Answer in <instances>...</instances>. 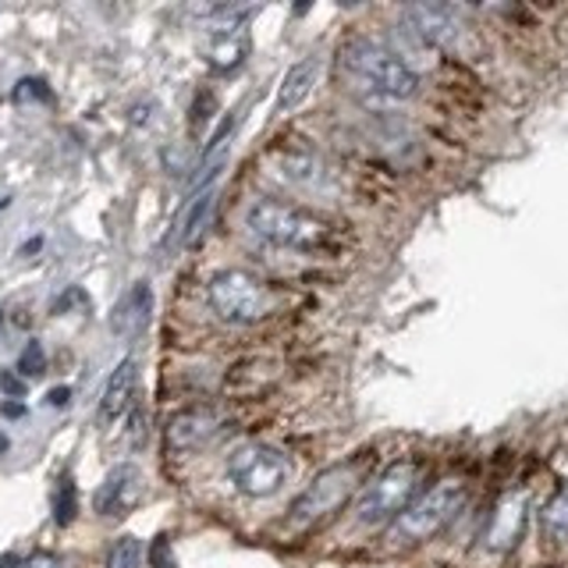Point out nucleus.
Returning a JSON list of instances; mask_svg holds the SVG:
<instances>
[{
	"instance_id": "nucleus-1",
	"label": "nucleus",
	"mask_w": 568,
	"mask_h": 568,
	"mask_svg": "<svg viewBox=\"0 0 568 568\" xmlns=\"http://www.w3.org/2000/svg\"><path fill=\"white\" fill-rule=\"evenodd\" d=\"M342 64L352 82H359L366 93L381 100H408L419 85V75L402 61V53L384 47L381 40H366V36L342 50Z\"/></svg>"
},
{
	"instance_id": "nucleus-2",
	"label": "nucleus",
	"mask_w": 568,
	"mask_h": 568,
	"mask_svg": "<svg viewBox=\"0 0 568 568\" xmlns=\"http://www.w3.org/2000/svg\"><path fill=\"white\" fill-rule=\"evenodd\" d=\"M245 224L263 242L295 248V253H320V248L331 245V224L324 217L277 200H256L245 210Z\"/></svg>"
},
{
	"instance_id": "nucleus-3",
	"label": "nucleus",
	"mask_w": 568,
	"mask_h": 568,
	"mask_svg": "<svg viewBox=\"0 0 568 568\" xmlns=\"http://www.w3.org/2000/svg\"><path fill=\"white\" fill-rule=\"evenodd\" d=\"M369 469V458H348V462H337V466L324 469L313 476V484L302 490L292 508H288V523L298 529H310L316 523H324L327 515H334L337 508L348 505V497L359 490V484L366 479Z\"/></svg>"
},
{
	"instance_id": "nucleus-4",
	"label": "nucleus",
	"mask_w": 568,
	"mask_h": 568,
	"mask_svg": "<svg viewBox=\"0 0 568 568\" xmlns=\"http://www.w3.org/2000/svg\"><path fill=\"white\" fill-rule=\"evenodd\" d=\"M210 310L224 324H260L277 310V292L245 271H221L206 284Z\"/></svg>"
},
{
	"instance_id": "nucleus-5",
	"label": "nucleus",
	"mask_w": 568,
	"mask_h": 568,
	"mask_svg": "<svg viewBox=\"0 0 568 568\" xmlns=\"http://www.w3.org/2000/svg\"><path fill=\"white\" fill-rule=\"evenodd\" d=\"M419 484H423V462L416 458L390 462V466L377 479H369L366 490L359 494L355 519L363 526H381V523L398 519V515L416 501Z\"/></svg>"
},
{
	"instance_id": "nucleus-6",
	"label": "nucleus",
	"mask_w": 568,
	"mask_h": 568,
	"mask_svg": "<svg viewBox=\"0 0 568 568\" xmlns=\"http://www.w3.org/2000/svg\"><path fill=\"white\" fill-rule=\"evenodd\" d=\"M466 505V484L462 479H440L426 494H419L395 519V537L405 544H423L437 537Z\"/></svg>"
},
{
	"instance_id": "nucleus-7",
	"label": "nucleus",
	"mask_w": 568,
	"mask_h": 568,
	"mask_svg": "<svg viewBox=\"0 0 568 568\" xmlns=\"http://www.w3.org/2000/svg\"><path fill=\"white\" fill-rule=\"evenodd\" d=\"M227 476H231V484L248 497H271L288 484L292 462L281 448H274V444L248 440L227 455Z\"/></svg>"
},
{
	"instance_id": "nucleus-8",
	"label": "nucleus",
	"mask_w": 568,
	"mask_h": 568,
	"mask_svg": "<svg viewBox=\"0 0 568 568\" xmlns=\"http://www.w3.org/2000/svg\"><path fill=\"white\" fill-rule=\"evenodd\" d=\"M146 497V476L135 466V462H121L111 473L103 476V484L93 494V508L100 519H124L129 511H135Z\"/></svg>"
},
{
	"instance_id": "nucleus-9",
	"label": "nucleus",
	"mask_w": 568,
	"mask_h": 568,
	"mask_svg": "<svg viewBox=\"0 0 568 568\" xmlns=\"http://www.w3.org/2000/svg\"><path fill=\"white\" fill-rule=\"evenodd\" d=\"M227 434V423L217 413H206V408H185L168 419L164 440L174 455H192L210 448L213 440H221Z\"/></svg>"
},
{
	"instance_id": "nucleus-10",
	"label": "nucleus",
	"mask_w": 568,
	"mask_h": 568,
	"mask_svg": "<svg viewBox=\"0 0 568 568\" xmlns=\"http://www.w3.org/2000/svg\"><path fill=\"white\" fill-rule=\"evenodd\" d=\"M402 22L405 32L426 47H455L462 32V18L448 4H408L402 8Z\"/></svg>"
},
{
	"instance_id": "nucleus-11",
	"label": "nucleus",
	"mask_w": 568,
	"mask_h": 568,
	"mask_svg": "<svg viewBox=\"0 0 568 568\" xmlns=\"http://www.w3.org/2000/svg\"><path fill=\"white\" fill-rule=\"evenodd\" d=\"M135 384H139V363L129 355V359H121L118 369L106 377L103 398H100V408H97V426H111L118 416L129 413V405L135 398Z\"/></svg>"
},
{
	"instance_id": "nucleus-12",
	"label": "nucleus",
	"mask_w": 568,
	"mask_h": 568,
	"mask_svg": "<svg viewBox=\"0 0 568 568\" xmlns=\"http://www.w3.org/2000/svg\"><path fill=\"white\" fill-rule=\"evenodd\" d=\"M153 320V288L146 281H135L111 313V327L118 337H139Z\"/></svg>"
},
{
	"instance_id": "nucleus-13",
	"label": "nucleus",
	"mask_w": 568,
	"mask_h": 568,
	"mask_svg": "<svg viewBox=\"0 0 568 568\" xmlns=\"http://www.w3.org/2000/svg\"><path fill=\"white\" fill-rule=\"evenodd\" d=\"M523 529H526V501L519 494L505 497L501 505L490 511V523H487V547L490 550H511L515 544L523 540Z\"/></svg>"
},
{
	"instance_id": "nucleus-14",
	"label": "nucleus",
	"mask_w": 568,
	"mask_h": 568,
	"mask_svg": "<svg viewBox=\"0 0 568 568\" xmlns=\"http://www.w3.org/2000/svg\"><path fill=\"white\" fill-rule=\"evenodd\" d=\"M213 200H217V185H210L203 192H195L192 200L185 203V210L178 213V221L171 227V239L168 242H178V245H195L203 235V227L210 221V210H213Z\"/></svg>"
},
{
	"instance_id": "nucleus-15",
	"label": "nucleus",
	"mask_w": 568,
	"mask_h": 568,
	"mask_svg": "<svg viewBox=\"0 0 568 568\" xmlns=\"http://www.w3.org/2000/svg\"><path fill=\"white\" fill-rule=\"evenodd\" d=\"M320 79V58H302L288 68V75L281 79V89H277V111L288 114L295 111V106H302V100H306L313 93V85Z\"/></svg>"
},
{
	"instance_id": "nucleus-16",
	"label": "nucleus",
	"mask_w": 568,
	"mask_h": 568,
	"mask_svg": "<svg viewBox=\"0 0 568 568\" xmlns=\"http://www.w3.org/2000/svg\"><path fill=\"white\" fill-rule=\"evenodd\" d=\"M245 53H248V40H245L242 32H235V36H213V40L203 47V58L217 71L239 68L245 61Z\"/></svg>"
},
{
	"instance_id": "nucleus-17",
	"label": "nucleus",
	"mask_w": 568,
	"mask_h": 568,
	"mask_svg": "<svg viewBox=\"0 0 568 568\" xmlns=\"http://www.w3.org/2000/svg\"><path fill=\"white\" fill-rule=\"evenodd\" d=\"M50 508H53V523H58V526L75 523V515H79V487H75V479L61 476L58 484H53Z\"/></svg>"
},
{
	"instance_id": "nucleus-18",
	"label": "nucleus",
	"mask_w": 568,
	"mask_h": 568,
	"mask_svg": "<svg viewBox=\"0 0 568 568\" xmlns=\"http://www.w3.org/2000/svg\"><path fill=\"white\" fill-rule=\"evenodd\" d=\"M544 529L555 540H568V484L544 505Z\"/></svg>"
},
{
	"instance_id": "nucleus-19",
	"label": "nucleus",
	"mask_w": 568,
	"mask_h": 568,
	"mask_svg": "<svg viewBox=\"0 0 568 568\" xmlns=\"http://www.w3.org/2000/svg\"><path fill=\"white\" fill-rule=\"evenodd\" d=\"M146 547L139 537H121L114 540L111 555H106V568H146Z\"/></svg>"
},
{
	"instance_id": "nucleus-20",
	"label": "nucleus",
	"mask_w": 568,
	"mask_h": 568,
	"mask_svg": "<svg viewBox=\"0 0 568 568\" xmlns=\"http://www.w3.org/2000/svg\"><path fill=\"white\" fill-rule=\"evenodd\" d=\"M11 100L14 103H50L53 100V89L43 79H22V82H14Z\"/></svg>"
},
{
	"instance_id": "nucleus-21",
	"label": "nucleus",
	"mask_w": 568,
	"mask_h": 568,
	"mask_svg": "<svg viewBox=\"0 0 568 568\" xmlns=\"http://www.w3.org/2000/svg\"><path fill=\"white\" fill-rule=\"evenodd\" d=\"M18 369H22L26 377H40V373L47 369V352L40 342H26L22 355H18Z\"/></svg>"
},
{
	"instance_id": "nucleus-22",
	"label": "nucleus",
	"mask_w": 568,
	"mask_h": 568,
	"mask_svg": "<svg viewBox=\"0 0 568 568\" xmlns=\"http://www.w3.org/2000/svg\"><path fill=\"white\" fill-rule=\"evenodd\" d=\"M150 568H178L174 561V550H171V540L160 532V537L150 544Z\"/></svg>"
},
{
	"instance_id": "nucleus-23",
	"label": "nucleus",
	"mask_w": 568,
	"mask_h": 568,
	"mask_svg": "<svg viewBox=\"0 0 568 568\" xmlns=\"http://www.w3.org/2000/svg\"><path fill=\"white\" fill-rule=\"evenodd\" d=\"M210 114H217V97L200 93V97H195V103H192V129H203Z\"/></svg>"
},
{
	"instance_id": "nucleus-24",
	"label": "nucleus",
	"mask_w": 568,
	"mask_h": 568,
	"mask_svg": "<svg viewBox=\"0 0 568 568\" xmlns=\"http://www.w3.org/2000/svg\"><path fill=\"white\" fill-rule=\"evenodd\" d=\"M0 390H4V395H8V402H14V398L22 402L29 387H26V381H22V377H14L11 369H4V373H0Z\"/></svg>"
},
{
	"instance_id": "nucleus-25",
	"label": "nucleus",
	"mask_w": 568,
	"mask_h": 568,
	"mask_svg": "<svg viewBox=\"0 0 568 568\" xmlns=\"http://www.w3.org/2000/svg\"><path fill=\"white\" fill-rule=\"evenodd\" d=\"M68 306H82V310L89 306L85 292H82V288H75V284H71V288H68V292H64V295H61L58 302H53V313H64Z\"/></svg>"
},
{
	"instance_id": "nucleus-26",
	"label": "nucleus",
	"mask_w": 568,
	"mask_h": 568,
	"mask_svg": "<svg viewBox=\"0 0 568 568\" xmlns=\"http://www.w3.org/2000/svg\"><path fill=\"white\" fill-rule=\"evenodd\" d=\"M129 437L135 448H142V440H146V419H142V408H135L132 413V423H129Z\"/></svg>"
},
{
	"instance_id": "nucleus-27",
	"label": "nucleus",
	"mask_w": 568,
	"mask_h": 568,
	"mask_svg": "<svg viewBox=\"0 0 568 568\" xmlns=\"http://www.w3.org/2000/svg\"><path fill=\"white\" fill-rule=\"evenodd\" d=\"M26 568H64V561L58 555H43V550H40V555H32L26 561Z\"/></svg>"
},
{
	"instance_id": "nucleus-28",
	"label": "nucleus",
	"mask_w": 568,
	"mask_h": 568,
	"mask_svg": "<svg viewBox=\"0 0 568 568\" xmlns=\"http://www.w3.org/2000/svg\"><path fill=\"white\" fill-rule=\"evenodd\" d=\"M68 398H71V387H64V384H61V387H53L50 395H47V405L64 408V405H68Z\"/></svg>"
},
{
	"instance_id": "nucleus-29",
	"label": "nucleus",
	"mask_w": 568,
	"mask_h": 568,
	"mask_svg": "<svg viewBox=\"0 0 568 568\" xmlns=\"http://www.w3.org/2000/svg\"><path fill=\"white\" fill-rule=\"evenodd\" d=\"M0 413H4V419H22L26 416V405L22 402H4V405H0Z\"/></svg>"
},
{
	"instance_id": "nucleus-30",
	"label": "nucleus",
	"mask_w": 568,
	"mask_h": 568,
	"mask_svg": "<svg viewBox=\"0 0 568 568\" xmlns=\"http://www.w3.org/2000/svg\"><path fill=\"white\" fill-rule=\"evenodd\" d=\"M40 248H43V239L36 235V239H29L22 248H18V256H32V253H40Z\"/></svg>"
},
{
	"instance_id": "nucleus-31",
	"label": "nucleus",
	"mask_w": 568,
	"mask_h": 568,
	"mask_svg": "<svg viewBox=\"0 0 568 568\" xmlns=\"http://www.w3.org/2000/svg\"><path fill=\"white\" fill-rule=\"evenodd\" d=\"M132 118H135V124H142V121H146V118H150V103L135 106V111H132Z\"/></svg>"
},
{
	"instance_id": "nucleus-32",
	"label": "nucleus",
	"mask_w": 568,
	"mask_h": 568,
	"mask_svg": "<svg viewBox=\"0 0 568 568\" xmlns=\"http://www.w3.org/2000/svg\"><path fill=\"white\" fill-rule=\"evenodd\" d=\"M0 568H26V565L18 561V555H4V558H0Z\"/></svg>"
},
{
	"instance_id": "nucleus-33",
	"label": "nucleus",
	"mask_w": 568,
	"mask_h": 568,
	"mask_svg": "<svg viewBox=\"0 0 568 568\" xmlns=\"http://www.w3.org/2000/svg\"><path fill=\"white\" fill-rule=\"evenodd\" d=\"M8 452V437H0V455H4Z\"/></svg>"
},
{
	"instance_id": "nucleus-34",
	"label": "nucleus",
	"mask_w": 568,
	"mask_h": 568,
	"mask_svg": "<svg viewBox=\"0 0 568 568\" xmlns=\"http://www.w3.org/2000/svg\"><path fill=\"white\" fill-rule=\"evenodd\" d=\"M0 324H4V313H0Z\"/></svg>"
}]
</instances>
